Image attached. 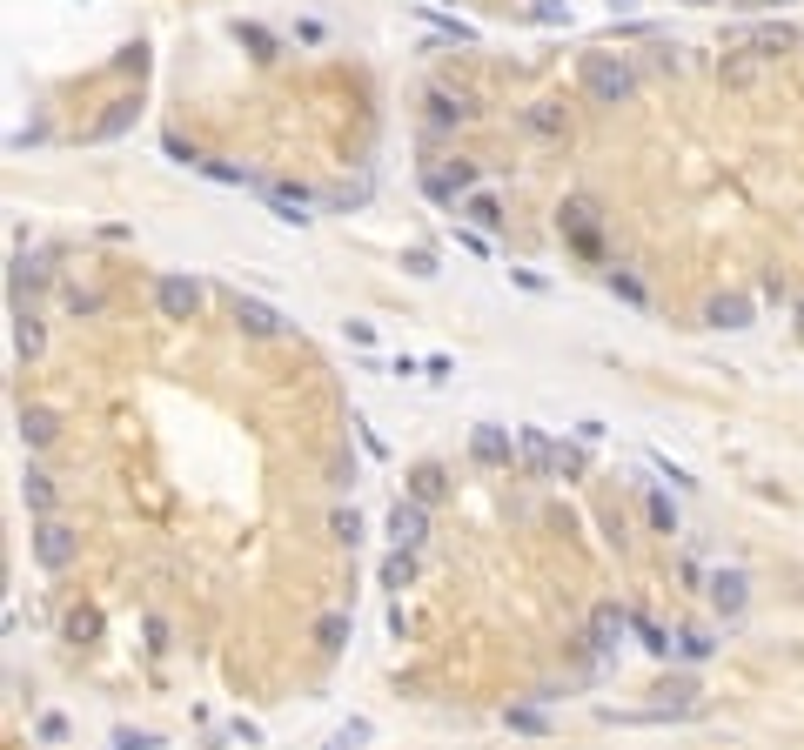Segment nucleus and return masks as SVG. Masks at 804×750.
<instances>
[{"label": "nucleus", "instance_id": "473e14b6", "mask_svg": "<svg viewBox=\"0 0 804 750\" xmlns=\"http://www.w3.org/2000/svg\"><path fill=\"white\" fill-rule=\"evenodd\" d=\"M402 268H409V275H423V282H429V275H436V262H429L423 248H416V255H402Z\"/></svg>", "mask_w": 804, "mask_h": 750}, {"label": "nucleus", "instance_id": "0eeeda50", "mask_svg": "<svg viewBox=\"0 0 804 750\" xmlns=\"http://www.w3.org/2000/svg\"><path fill=\"white\" fill-rule=\"evenodd\" d=\"M624 630H630V610H617V603H597V610H590V650H597V657H610V650H617V643H624Z\"/></svg>", "mask_w": 804, "mask_h": 750}, {"label": "nucleus", "instance_id": "f704fd0d", "mask_svg": "<svg viewBox=\"0 0 804 750\" xmlns=\"http://www.w3.org/2000/svg\"><path fill=\"white\" fill-rule=\"evenodd\" d=\"M744 7H784V0H744Z\"/></svg>", "mask_w": 804, "mask_h": 750}, {"label": "nucleus", "instance_id": "dca6fc26", "mask_svg": "<svg viewBox=\"0 0 804 750\" xmlns=\"http://www.w3.org/2000/svg\"><path fill=\"white\" fill-rule=\"evenodd\" d=\"M429 121H436V128H449V121H469V101H463V94H443V88H436V94H429Z\"/></svg>", "mask_w": 804, "mask_h": 750}, {"label": "nucleus", "instance_id": "9d476101", "mask_svg": "<svg viewBox=\"0 0 804 750\" xmlns=\"http://www.w3.org/2000/svg\"><path fill=\"white\" fill-rule=\"evenodd\" d=\"M711 603L724 610V617H744V603H751V583H744V570H717V576H711Z\"/></svg>", "mask_w": 804, "mask_h": 750}, {"label": "nucleus", "instance_id": "6ab92c4d", "mask_svg": "<svg viewBox=\"0 0 804 750\" xmlns=\"http://www.w3.org/2000/svg\"><path fill=\"white\" fill-rule=\"evenodd\" d=\"M14 349H21V355H41V315H14Z\"/></svg>", "mask_w": 804, "mask_h": 750}, {"label": "nucleus", "instance_id": "6e6552de", "mask_svg": "<svg viewBox=\"0 0 804 750\" xmlns=\"http://www.w3.org/2000/svg\"><path fill=\"white\" fill-rule=\"evenodd\" d=\"M423 536H429V516H423V503H416V496L389 509V543H396V550H416Z\"/></svg>", "mask_w": 804, "mask_h": 750}, {"label": "nucleus", "instance_id": "412c9836", "mask_svg": "<svg viewBox=\"0 0 804 750\" xmlns=\"http://www.w3.org/2000/svg\"><path fill=\"white\" fill-rule=\"evenodd\" d=\"M369 737H376V730H369V717H349V724H342V730L329 737V750H362Z\"/></svg>", "mask_w": 804, "mask_h": 750}, {"label": "nucleus", "instance_id": "20e7f679", "mask_svg": "<svg viewBox=\"0 0 804 750\" xmlns=\"http://www.w3.org/2000/svg\"><path fill=\"white\" fill-rule=\"evenodd\" d=\"M469 456H476L483 469H516V436H510V429H496V422H476Z\"/></svg>", "mask_w": 804, "mask_h": 750}, {"label": "nucleus", "instance_id": "5701e85b", "mask_svg": "<svg viewBox=\"0 0 804 750\" xmlns=\"http://www.w3.org/2000/svg\"><path fill=\"white\" fill-rule=\"evenodd\" d=\"M469 221H476V228H483V235H490L496 221H503V208H496V195H469V208H463Z\"/></svg>", "mask_w": 804, "mask_h": 750}, {"label": "nucleus", "instance_id": "f8f14e48", "mask_svg": "<svg viewBox=\"0 0 804 750\" xmlns=\"http://www.w3.org/2000/svg\"><path fill=\"white\" fill-rule=\"evenodd\" d=\"M704 322H711V329H751V302H744V295H711V302H704Z\"/></svg>", "mask_w": 804, "mask_h": 750}, {"label": "nucleus", "instance_id": "cd10ccee", "mask_svg": "<svg viewBox=\"0 0 804 750\" xmlns=\"http://www.w3.org/2000/svg\"><path fill=\"white\" fill-rule=\"evenodd\" d=\"M382 583H389V590H402V583H409V550H396L389 563H382Z\"/></svg>", "mask_w": 804, "mask_h": 750}, {"label": "nucleus", "instance_id": "2eb2a0df", "mask_svg": "<svg viewBox=\"0 0 804 750\" xmlns=\"http://www.w3.org/2000/svg\"><path fill=\"white\" fill-rule=\"evenodd\" d=\"M54 429H61V422H54V409H21V442H34V449H41V442H54Z\"/></svg>", "mask_w": 804, "mask_h": 750}, {"label": "nucleus", "instance_id": "9b49d317", "mask_svg": "<svg viewBox=\"0 0 804 750\" xmlns=\"http://www.w3.org/2000/svg\"><path fill=\"white\" fill-rule=\"evenodd\" d=\"M523 128H530L536 141H563V134H570V114H563L557 101H536V108H523Z\"/></svg>", "mask_w": 804, "mask_h": 750}, {"label": "nucleus", "instance_id": "f257e3e1", "mask_svg": "<svg viewBox=\"0 0 804 750\" xmlns=\"http://www.w3.org/2000/svg\"><path fill=\"white\" fill-rule=\"evenodd\" d=\"M577 81H583V94L597 101V108H630L637 101V67H630V54H583L577 61Z\"/></svg>", "mask_w": 804, "mask_h": 750}, {"label": "nucleus", "instance_id": "a878e982", "mask_svg": "<svg viewBox=\"0 0 804 750\" xmlns=\"http://www.w3.org/2000/svg\"><path fill=\"white\" fill-rule=\"evenodd\" d=\"M315 637H322V650H342V643H349V617H322Z\"/></svg>", "mask_w": 804, "mask_h": 750}, {"label": "nucleus", "instance_id": "1a4fd4ad", "mask_svg": "<svg viewBox=\"0 0 804 750\" xmlns=\"http://www.w3.org/2000/svg\"><path fill=\"white\" fill-rule=\"evenodd\" d=\"M228 315H235L248 335H282V329H289V322L268 309V302H255V295H235V302H228Z\"/></svg>", "mask_w": 804, "mask_h": 750}, {"label": "nucleus", "instance_id": "7ed1b4c3", "mask_svg": "<svg viewBox=\"0 0 804 750\" xmlns=\"http://www.w3.org/2000/svg\"><path fill=\"white\" fill-rule=\"evenodd\" d=\"M557 228L583 248V255H597V201H590V195H570V201H563V208H557Z\"/></svg>", "mask_w": 804, "mask_h": 750}, {"label": "nucleus", "instance_id": "4468645a", "mask_svg": "<svg viewBox=\"0 0 804 750\" xmlns=\"http://www.w3.org/2000/svg\"><path fill=\"white\" fill-rule=\"evenodd\" d=\"M409 489H416V503H443V489H449V476H443V469H436V463H423V469H416V476H409Z\"/></svg>", "mask_w": 804, "mask_h": 750}, {"label": "nucleus", "instance_id": "c9c22d12", "mask_svg": "<svg viewBox=\"0 0 804 750\" xmlns=\"http://www.w3.org/2000/svg\"><path fill=\"white\" fill-rule=\"evenodd\" d=\"M798 329H804V295H798Z\"/></svg>", "mask_w": 804, "mask_h": 750}, {"label": "nucleus", "instance_id": "7c9ffc66", "mask_svg": "<svg viewBox=\"0 0 804 750\" xmlns=\"http://www.w3.org/2000/svg\"><path fill=\"white\" fill-rule=\"evenodd\" d=\"M335 536H342V543H356V536H362V516H356V509H335Z\"/></svg>", "mask_w": 804, "mask_h": 750}, {"label": "nucleus", "instance_id": "c85d7f7f", "mask_svg": "<svg viewBox=\"0 0 804 750\" xmlns=\"http://www.w3.org/2000/svg\"><path fill=\"white\" fill-rule=\"evenodd\" d=\"M650 523H657V530H677V503H670V496H650Z\"/></svg>", "mask_w": 804, "mask_h": 750}, {"label": "nucleus", "instance_id": "f3484780", "mask_svg": "<svg viewBox=\"0 0 804 750\" xmlns=\"http://www.w3.org/2000/svg\"><path fill=\"white\" fill-rule=\"evenodd\" d=\"M503 724L523 730V737H550V717H543V710H530V704H510V710H503Z\"/></svg>", "mask_w": 804, "mask_h": 750}, {"label": "nucleus", "instance_id": "2f4dec72", "mask_svg": "<svg viewBox=\"0 0 804 750\" xmlns=\"http://www.w3.org/2000/svg\"><path fill=\"white\" fill-rule=\"evenodd\" d=\"M41 275H47L41 262H21V268H14V288H41Z\"/></svg>", "mask_w": 804, "mask_h": 750}, {"label": "nucleus", "instance_id": "ddd939ff", "mask_svg": "<svg viewBox=\"0 0 804 750\" xmlns=\"http://www.w3.org/2000/svg\"><path fill=\"white\" fill-rule=\"evenodd\" d=\"M262 195H268V208H275V221H289V228H302V208H309V195H302V188H268L262 181Z\"/></svg>", "mask_w": 804, "mask_h": 750}, {"label": "nucleus", "instance_id": "393cba45", "mask_svg": "<svg viewBox=\"0 0 804 750\" xmlns=\"http://www.w3.org/2000/svg\"><path fill=\"white\" fill-rule=\"evenodd\" d=\"M711 650H717V643L704 637V630H691V637H677V650H670V657H684V663H704Z\"/></svg>", "mask_w": 804, "mask_h": 750}, {"label": "nucleus", "instance_id": "aec40b11", "mask_svg": "<svg viewBox=\"0 0 804 750\" xmlns=\"http://www.w3.org/2000/svg\"><path fill=\"white\" fill-rule=\"evenodd\" d=\"M630 630H637V637H644V650H657V657H670V650H677V643H670L664 630H657V623L644 617V610H630Z\"/></svg>", "mask_w": 804, "mask_h": 750}, {"label": "nucleus", "instance_id": "bb28decb", "mask_svg": "<svg viewBox=\"0 0 804 750\" xmlns=\"http://www.w3.org/2000/svg\"><path fill=\"white\" fill-rule=\"evenodd\" d=\"M108 750H161V737H148V730H114Z\"/></svg>", "mask_w": 804, "mask_h": 750}, {"label": "nucleus", "instance_id": "e433bc0d", "mask_svg": "<svg viewBox=\"0 0 804 750\" xmlns=\"http://www.w3.org/2000/svg\"><path fill=\"white\" fill-rule=\"evenodd\" d=\"M684 7H711V0H684Z\"/></svg>", "mask_w": 804, "mask_h": 750}, {"label": "nucleus", "instance_id": "b1692460", "mask_svg": "<svg viewBox=\"0 0 804 750\" xmlns=\"http://www.w3.org/2000/svg\"><path fill=\"white\" fill-rule=\"evenodd\" d=\"M134 121V101H114V114H101V128H94V141H114V134Z\"/></svg>", "mask_w": 804, "mask_h": 750}, {"label": "nucleus", "instance_id": "c756f323", "mask_svg": "<svg viewBox=\"0 0 804 750\" xmlns=\"http://www.w3.org/2000/svg\"><path fill=\"white\" fill-rule=\"evenodd\" d=\"M67 309H74V315H94V309H101V295H94V288H67Z\"/></svg>", "mask_w": 804, "mask_h": 750}, {"label": "nucleus", "instance_id": "a211bd4d", "mask_svg": "<svg viewBox=\"0 0 804 750\" xmlns=\"http://www.w3.org/2000/svg\"><path fill=\"white\" fill-rule=\"evenodd\" d=\"M603 282H610V295H624L630 309H644V302H650V288L637 282V275H624V268H610V275H603Z\"/></svg>", "mask_w": 804, "mask_h": 750}, {"label": "nucleus", "instance_id": "72a5a7b5", "mask_svg": "<svg viewBox=\"0 0 804 750\" xmlns=\"http://www.w3.org/2000/svg\"><path fill=\"white\" fill-rule=\"evenodd\" d=\"M34 730H41V744H61V737H67V724H61V717H41Z\"/></svg>", "mask_w": 804, "mask_h": 750}, {"label": "nucleus", "instance_id": "423d86ee", "mask_svg": "<svg viewBox=\"0 0 804 750\" xmlns=\"http://www.w3.org/2000/svg\"><path fill=\"white\" fill-rule=\"evenodd\" d=\"M516 463L530 469V476H557L563 456H557V442L543 436V429H516Z\"/></svg>", "mask_w": 804, "mask_h": 750}, {"label": "nucleus", "instance_id": "f03ea898", "mask_svg": "<svg viewBox=\"0 0 804 750\" xmlns=\"http://www.w3.org/2000/svg\"><path fill=\"white\" fill-rule=\"evenodd\" d=\"M155 309L168 315V322H195L201 282H195V275H161V282H155Z\"/></svg>", "mask_w": 804, "mask_h": 750}, {"label": "nucleus", "instance_id": "39448f33", "mask_svg": "<svg viewBox=\"0 0 804 750\" xmlns=\"http://www.w3.org/2000/svg\"><path fill=\"white\" fill-rule=\"evenodd\" d=\"M34 556H41V570H67L81 556V536L67 530V523H41L34 530Z\"/></svg>", "mask_w": 804, "mask_h": 750}, {"label": "nucleus", "instance_id": "4be33fe9", "mask_svg": "<svg viewBox=\"0 0 804 750\" xmlns=\"http://www.w3.org/2000/svg\"><path fill=\"white\" fill-rule=\"evenodd\" d=\"M21 496H27V509H54V483H47L41 469H27V476H21Z\"/></svg>", "mask_w": 804, "mask_h": 750}]
</instances>
